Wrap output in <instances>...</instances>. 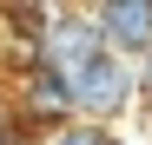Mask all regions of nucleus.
<instances>
[{
  "instance_id": "f257e3e1",
  "label": "nucleus",
  "mask_w": 152,
  "mask_h": 145,
  "mask_svg": "<svg viewBox=\"0 0 152 145\" xmlns=\"http://www.w3.org/2000/svg\"><path fill=\"white\" fill-rule=\"evenodd\" d=\"M66 86H73V112L106 125V119H119V112L139 106V59H126V53H113V46H99L80 72H66Z\"/></svg>"
},
{
  "instance_id": "f03ea898",
  "label": "nucleus",
  "mask_w": 152,
  "mask_h": 145,
  "mask_svg": "<svg viewBox=\"0 0 152 145\" xmlns=\"http://www.w3.org/2000/svg\"><path fill=\"white\" fill-rule=\"evenodd\" d=\"M99 46H106V40H99V20L93 13H53L40 27V40H33V59L53 66V72H80Z\"/></svg>"
},
{
  "instance_id": "7ed1b4c3",
  "label": "nucleus",
  "mask_w": 152,
  "mask_h": 145,
  "mask_svg": "<svg viewBox=\"0 0 152 145\" xmlns=\"http://www.w3.org/2000/svg\"><path fill=\"white\" fill-rule=\"evenodd\" d=\"M93 20H99V40L113 53H126V59L152 53V0H99Z\"/></svg>"
},
{
  "instance_id": "20e7f679",
  "label": "nucleus",
  "mask_w": 152,
  "mask_h": 145,
  "mask_svg": "<svg viewBox=\"0 0 152 145\" xmlns=\"http://www.w3.org/2000/svg\"><path fill=\"white\" fill-rule=\"evenodd\" d=\"M20 106H27V119H53V125H66V119H73V86H66V72H53V66L33 59L27 86H20Z\"/></svg>"
},
{
  "instance_id": "39448f33",
  "label": "nucleus",
  "mask_w": 152,
  "mask_h": 145,
  "mask_svg": "<svg viewBox=\"0 0 152 145\" xmlns=\"http://www.w3.org/2000/svg\"><path fill=\"white\" fill-rule=\"evenodd\" d=\"M46 145H113V132L99 125V119H66V125L46 132Z\"/></svg>"
}]
</instances>
